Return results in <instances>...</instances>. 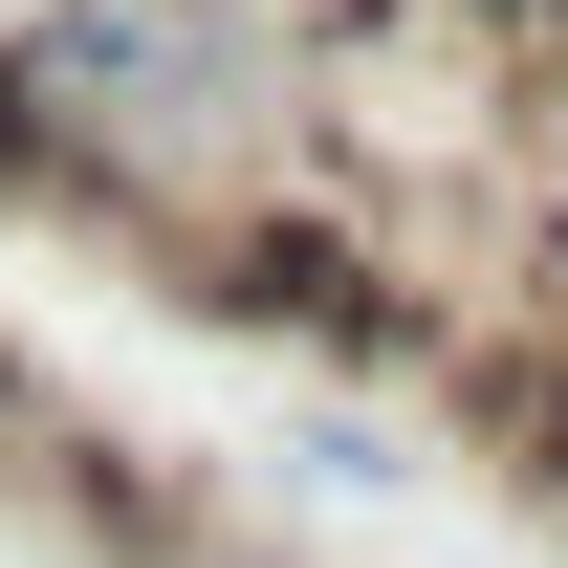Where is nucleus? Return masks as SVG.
<instances>
[{"label": "nucleus", "instance_id": "f257e3e1", "mask_svg": "<svg viewBox=\"0 0 568 568\" xmlns=\"http://www.w3.org/2000/svg\"><path fill=\"white\" fill-rule=\"evenodd\" d=\"M437 416L481 459L525 525H568V306H481L459 351H437Z\"/></svg>", "mask_w": 568, "mask_h": 568}]
</instances>
